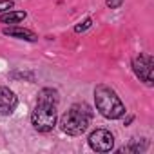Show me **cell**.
Here are the masks:
<instances>
[{
    "label": "cell",
    "mask_w": 154,
    "mask_h": 154,
    "mask_svg": "<svg viewBox=\"0 0 154 154\" xmlns=\"http://www.w3.org/2000/svg\"><path fill=\"white\" fill-rule=\"evenodd\" d=\"M26 18V11H8L0 17V22L2 24H18Z\"/></svg>",
    "instance_id": "cell-9"
},
{
    "label": "cell",
    "mask_w": 154,
    "mask_h": 154,
    "mask_svg": "<svg viewBox=\"0 0 154 154\" xmlns=\"http://www.w3.org/2000/svg\"><path fill=\"white\" fill-rule=\"evenodd\" d=\"M89 145L96 152H109L114 145V136L105 129H96L89 136Z\"/></svg>",
    "instance_id": "cell-5"
},
{
    "label": "cell",
    "mask_w": 154,
    "mask_h": 154,
    "mask_svg": "<svg viewBox=\"0 0 154 154\" xmlns=\"http://www.w3.org/2000/svg\"><path fill=\"white\" fill-rule=\"evenodd\" d=\"M91 116H93V112L89 111L87 105L76 103L62 116L60 129L69 136H80L87 131V127L91 123Z\"/></svg>",
    "instance_id": "cell-1"
},
{
    "label": "cell",
    "mask_w": 154,
    "mask_h": 154,
    "mask_svg": "<svg viewBox=\"0 0 154 154\" xmlns=\"http://www.w3.org/2000/svg\"><path fill=\"white\" fill-rule=\"evenodd\" d=\"M4 35L8 36H17V38H22V40H29V42H35L36 40V35L29 29H22V27H6L4 29Z\"/></svg>",
    "instance_id": "cell-7"
},
{
    "label": "cell",
    "mask_w": 154,
    "mask_h": 154,
    "mask_svg": "<svg viewBox=\"0 0 154 154\" xmlns=\"http://www.w3.org/2000/svg\"><path fill=\"white\" fill-rule=\"evenodd\" d=\"M94 102H96V109L100 111V114L109 120L122 118L125 112V105L122 103V100L116 96L112 89L105 85H98L94 89Z\"/></svg>",
    "instance_id": "cell-2"
},
{
    "label": "cell",
    "mask_w": 154,
    "mask_h": 154,
    "mask_svg": "<svg viewBox=\"0 0 154 154\" xmlns=\"http://www.w3.org/2000/svg\"><path fill=\"white\" fill-rule=\"evenodd\" d=\"M17 105H18L17 94L11 89H8V87H0V114H2V116L13 114Z\"/></svg>",
    "instance_id": "cell-6"
},
{
    "label": "cell",
    "mask_w": 154,
    "mask_h": 154,
    "mask_svg": "<svg viewBox=\"0 0 154 154\" xmlns=\"http://www.w3.org/2000/svg\"><path fill=\"white\" fill-rule=\"evenodd\" d=\"M58 93L54 91V89H49V87H45V89H42L40 91V94H38V103H49V105H58Z\"/></svg>",
    "instance_id": "cell-8"
},
{
    "label": "cell",
    "mask_w": 154,
    "mask_h": 154,
    "mask_svg": "<svg viewBox=\"0 0 154 154\" xmlns=\"http://www.w3.org/2000/svg\"><path fill=\"white\" fill-rule=\"evenodd\" d=\"M31 123L38 132H49L56 125V105L38 103L31 114Z\"/></svg>",
    "instance_id": "cell-3"
},
{
    "label": "cell",
    "mask_w": 154,
    "mask_h": 154,
    "mask_svg": "<svg viewBox=\"0 0 154 154\" xmlns=\"http://www.w3.org/2000/svg\"><path fill=\"white\" fill-rule=\"evenodd\" d=\"M13 6H15L13 0H0V13H2V11H9Z\"/></svg>",
    "instance_id": "cell-10"
},
{
    "label": "cell",
    "mask_w": 154,
    "mask_h": 154,
    "mask_svg": "<svg viewBox=\"0 0 154 154\" xmlns=\"http://www.w3.org/2000/svg\"><path fill=\"white\" fill-rule=\"evenodd\" d=\"M105 2H107V6H109L111 9H116V8H120V6H122L123 0H105Z\"/></svg>",
    "instance_id": "cell-12"
},
{
    "label": "cell",
    "mask_w": 154,
    "mask_h": 154,
    "mask_svg": "<svg viewBox=\"0 0 154 154\" xmlns=\"http://www.w3.org/2000/svg\"><path fill=\"white\" fill-rule=\"evenodd\" d=\"M91 24H93V20H91V18H87V20H85L84 24H80V26H76V27H74V31H76V33H80V31H84V29L91 27Z\"/></svg>",
    "instance_id": "cell-11"
},
{
    "label": "cell",
    "mask_w": 154,
    "mask_h": 154,
    "mask_svg": "<svg viewBox=\"0 0 154 154\" xmlns=\"http://www.w3.org/2000/svg\"><path fill=\"white\" fill-rule=\"evenodd\" d=\"M132 69L136 72V76L145 82L147 85H152L154 80V60L149 54H140L132 60Z\"/></svg>",
    "instance_id": "cell-4"
}]
</instances>
